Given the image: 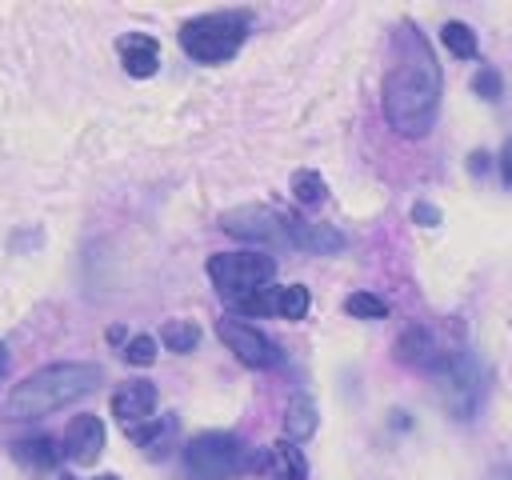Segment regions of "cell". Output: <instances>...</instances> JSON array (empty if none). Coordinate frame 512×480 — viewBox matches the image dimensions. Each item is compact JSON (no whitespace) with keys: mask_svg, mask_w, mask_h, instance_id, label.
<instances>
[{"mask_svg":"<svg viewBox=\"0 0 512 480\" xmlns=\"http://www.w3.org/2000/svg\"><path fill=\"white\" fill-rule=\"evenodd\" d=\"M4 372H8V348L0 344V380H4Z\"/></svg>","mask_w":512,"mask_h":480,"instance_id":"f546056e","label":"cell"},{"mask_svg":"<svg viewBox=\"0 0 512 480\" xmlns=\"http://www.w3.org/2000/svg\"><path fill=\"white\" fill-rule=\"evenodd\" d=\"M216 336H220V340L236 352V360L248 364V368H276V364H280V348H276V340L264 336L260 328L244 324V320L224 316V320L216 324Z\"/></svg>","mask_w":512,"mask_h":480,"instance_id":"ba28073f","label":"cell"},{"mask_svg":"<svg viewBox=\"0 0 512 480\" xmlns=\"http://www.w3.org/2000/svg\"><path fill=\"white\" fill-rule=\"evenodd\" d=\"M160 340L168 344V352H192L196 344H200V328L192 324V320H168L164 328H160Z\"/></svg>","mask_w":512,"mask_h":480,"instance_id":"d6986e66","label":"cell"},{"mask_svg":"<svg viewBox=\"0 0 512 480\" xmlns=\"http://www.w3.org/2000/svg\"><path fill=\"white\" fill-rule=\"evenodd\" d=\"M116 52H120L124 72L136 76V80H148V76L160 68V44H156L152 36H144V32H128V36H120Z\"/></svg>","mask_w":512,"mask_h":480,"instance_id":"4fadbf2b","label":"cell"},{"mask_svg":"<svg viewBox=\"0 0 512 480\" xmlns=\"http://www.w3.org/2000/svg\"><path fill=\"white\" fill-rule=\"evenodd\" d=\"M124 360L148 368V364L156 360V340H152V336H132V340L124 344Z\"/></svg>","mask_w":512,"mask_h":480,"instance_id":"d4e9b609","label":"cell"},{"mask_svg":"<svg viewBox=\"0 0 512 480\" xmlns=\"http://www.w3.org/2000/svg\"><path fill=\"white\" fill-rule=\"evenodd\" d=\"M308 288L304 284H288V288H280L276 292V316H284V320H304L308 316Z\"/></svg>","mask_w":512,"mask_h":480,"instance_id":"ffe728a7","label":"cell"},{"mask_svg":"<svg viewBox=\"0 0 512 480\" xmlns=\"http://www.w3.org/2000/svg\"><path fill=\"white\" fill-rule=\"evenodd\" d=\"M468 172H472V176H484V172H488V152H472V156H468Z\"/></svg>","mask_w":512,"mask_h":480,"instance_id":"83f0119b","label":"cell"},{"mask_svg":"<svg viewBox=\"0 0 512 480\" xmlns=\"http://www.w3.org/2000/svg\"><path fill=\"white\" fill-rule=\"evenodd\" d=\"M248 472H264L268 480H308V460L300 456L296 444L280 440L264 452H252V468Z\"/></svg>","mask_w":512,"mask_h":480,"instance_id":"30bf717a","label":"cell"},{"mask_svg":"<svg viewBox=\"0 0 512 480\" xmlns=\"http://www.w3.org/2000/svg\"><path fill=\"white\" fill-rule=\"evenodd\" d=\"M500 180H504V188H512V140L500 148Z\"/></svg>","mask_w":512,"mask_h":480,"instance_id":"4316f807","label":"cell"},{"mask_svg":"<svg viewBox=\"0 0 512 480\" xmlns=\"http://www.w3.org/2000/svg\"><path fill=\"white\" fill-rule=\"evenodd\" d=\"M12 456H16L20 464H28V468H56L60 456H64V448H56L52 436H32V440L12 444Z\"/></svg>","mask_w":512,"mask_h":480,"instance_id":"2e32d148","label":"cell"},{"mask_svg":"<svg viewBox=\"0 0 512 480\" xmlns=\"http://www.w3.org/2000/svg\"><path fill=\"white\" fill-rule=\"evenodd\" d=\"M276 276V260L264 252H216L208 260V280L220 288V296L236 300L256 288H264Z\"/></svg>","mask_w":512,"mask_h":480,"instance_id":"8992f818","label":"cell"},{"mask_svg":"<svg viewBox=\"0 0 512 480\" xmlns=\"http://www.w3.org/2000/svg\"><path fill=\"white\" fill-rule=\"evenodd\" d=\"M248 24H252L248 12H204L180 28V48L196 64H224L240 52Z\"/></svg>","mask_w":512,"mask_h":480,"instance_id":"3957f363","label":"cell"},{"mask_svg":"<svg viewBox=\"0 0 512 480\" xmlns=\"http://www.w3.org/2000/svg\"><path fill=\"white\" fill-rule=\"evenodd\" d=\"M472 92H476L480 100H500V96H504V80H500V72H496L492 64H480V72L472 76Z\"/></svg>","mask_w":512,"mask_h":480,"instance_id":"cb8c5ba5","label":"cell"},{"mask_svg":"<svg viewBox=\"0 0 512 480\" xmlns=\"http://www.w3.org/2000/svg\"><path fill=\"white\" fill-rule=\"evenodd\" d=\"M276 292H280V288L264 284V288H256V292H248V296H236L232 308L244 312V316H268V312H276Z\"/></svg>","mask_w":512,"mask_h":480,"instance_id":"44dd1931","label":"cell"},{"mask_svg":"<svg viewBox=\"0 0 512 480\" xmlns=\"http://www.w3.org/2000/svg\"><path fill=\"white\" fill-rule=\"evenodd\" d=\"M220 228L236 240H252V244H272V248H288V232H284V212L268 208V204H244L220 216Z\"/></svg>","mask_w":512,"mask_h":480,"instance_id":"52a82bcc","label":"cell"},{"mask_svg":"<svg viewBox=\"0 0 512 480\" xmlns=\"http://www.w3.org/2000/svg\"><path fill=\"white\" fill-rule=\"evenodd\" d=\"M104 452V420L100 416H72L64 428V456L72 464H92Z\"/></svg>","mask_w":512,"mask_h":480,"instance_id":"8fae6325","label":"cell"},{"mask_svg":"<svg viewBox=\"0 0 512 480\" xmlns=\"http://www.w3.org/2000/svg\"><path fill=\"white\" fill-rule=\"evenodd\" d=\"M60 480H72V476H60Z\"/></svg>","mask_w":512,"mask_h":480,"instance_id":"1f68e13d","label":"cell"},{"mask_svg":"<svg viewBox=\"0 0 512 480\" xmlns=\"http://www.w3.org/2000/svg\"><path fill=\"white\" fill-rule=\"evenodd\" d=\"M96 480H116V476H96Z\"/></svg>","mask_w":512,"mask_h":480,"instance_id":"4dcf8cb0","label":"cell"},{"mask_svg":"<svg viewBox=\"0 0 512 480\" xmlns=\"http://www.w3.org/2000/svg\"><path fill=\"white\" fill-rule=\"evenodd\" d=\"M324 192H328V188H324L320 172H312V168H300V172L292 176V196H296L300 204H308V208H312V204H320V200H324Z\"/></svg>","mask_w":512,"mask_h":480,"instance_id":"7402d4cb","label":"cell"},{"mask_svg":"<svg viewBox=\"0 0 512 480\" xmlns=\"http://www.w3.org/2000/svg\"><path fill=\"white\" fill-rule=\"evenodd\" d=\"M344 312L356 316V320H384L388 316V304L380 296H372V292H352L344 300Z\"/></svg>","mask_w":512,"mask_h":480,"instance_id":"603a6c76","label":"cell"},{"mask_svg":"<svg viewBox=\"0 0 512 480\" xmlns=\"http://www.w3.org/2000/svg\"><path fill=\"white\" fill-rule=\"evenodd\" d=\"M172 432H176V420H172V416H152V420H144V424L128 428V436H132L140 448H148V452H156Z\"/></svg>","mask_w":512,"mask_h":480,"instance_id":"e0dca14e","label":"cell"},{"mask_svg":"<svg viewBox=\"0 0 512 480\" xmlns=\"http://www.w3.org/2000/svg\"><path fill=\"white\" fill-rule=\"evenodd\" d=\"M412 220L424 224V228H436V224H440V208H432V204L420 200V204H412Z\"/></svg>","mask_w":512,"mask_h":480,"instance_id":"484cf974","label":"cell"},{"mask_svg":"<svg viewBox=\"0 0 512 480\" xmlns=\"http://www.w3.org/2000/svg\"><path fill=\"white\" fill-rule=\"evenodd\" d=\"M440 376V404L452 420H472L484 404V368L472 352H456L444 356V364L436 368Z\"/></svg>","mask_w":512,"mask_h":480,"instance_id":"5b68a950","label":"cell"},{"mask_svg":"<svg viewBox=\"0 0 512 480\" xmlns=\"http://www.w3.org/2000/svg\"><path fill=\"white\" fill-rule=\"evenodd\" d=\"M284 232H288V248H300V252H312V256H332L348 244L344 232H336L332 224H316V220L288 216V212H284Z\"/></svg>","mask_w":512,"mask_h":480,"instance_id":"9c48e42d","label":"cell"},{"mask_svg":"<svg viewBox=\"0 0 512 480\" xmlns=\"http://www.w3.org/2000/svg\"><path fill=\"white\" fill-rule=\"evenodd\" d=\"M488 480H512V464H492Z\"/></svg>","mask_w":512,"mask_h":480,"instance_id":"f1b7e54d","label":"cell"},{"mask_svg":"<svg viewBox=\"0 0 512 480\" xmlns=\"http://www.w3.org/2000/svg\"><path fill=\"white\" fill-rule=\"evenodd\" d=\"M252 468V448L236 432H200L184 444L188 480H236Z\"/></svg>","mask_w":512,"mask_h":480,"instance_id":"277c9868","label":"cell"},{"mask_svg":"<svg viewBox=\"0 0 512 480\" xmlns=\"http://www.w3.org/2000/svg\"><path fill=\"white\" fill-rule=\"evenodd\" d=\"M104 380L100 364H84V360H64V364H44L36 372H28L4 400V416L8 420H40L88 392H96V384Z\"/></svg>","mask_w":512,"mask_h":480,"instance_id":"7a4b0ae2","label":"cell"},{"mask_svg":"<svg viewBox=\"0 0 512 480\" xmlns=\"http://www.w3.org/2000/svg\"><path fill=\"white\" fill-rule=\"evenodd\" d=\"M396 356H400L404 364H420V368H440L448 352H440V348H436V340H432V332L416 324V328H408V332L400 336V344H396Z\"/></svg>","mask_w":512,"mask_h":480,"instance_id":"5bb4252c","label":"cell"},{"mask_svg":"<svg viewBox=\"0 0 512 480\" xmlns=\"http://www.w3.org/2000/svg\"><path fill=\"white\" fill-rule=\"evenodd\" d=\"M112 416L124 424V428H136L144 420L156 416V388L148 380H136V384H124L116 396H112Z\"/></svg>","mask_w":512,"mask_h":480,"instance_id":"7c38bea8","label":"cell"},{"mask_svg":"<svg viewBox=\"0 0 512 480\" xmlns=\"http://www.w3.org/2000/svg\"><path fill=\"white\" fill-rule=\"evenodd\" d=\"M316 424H320V416H316L312 396H292L288 408H284V436H288V444L308 440L316 432Z\"/></svg>","mask_w":512,"mask_h":480,"instance_id":"9a60e30c","label":"cell"},{"mask_svg":"<svg viewBox=\"0 0 512 480\" xmlns=\"http://www.w3.org/2000/svg\"><path fill=\"white\" fill-rule=\"evenodd\" d=\"M440 112V64L428 40L404 24L396 32V56L384 76V120L400 136H424Z\"/></svg>","mask_w":512,"mask_h":480,"instance_id":"6da1fadb","label":"cell"},{"mask_svg":"<svg viewBox=\"0 0 512 480\" xmlns=\"http://www.w3.org/2000/svg\"><path fill=\"white\" fill-rule=\"evenodd\" d=\"M440 40H444V48H448L452 56H460V60H472V56H476V32H472L464 20H448V24L440 28Z\"/></svg>","mask_w":512,"mask_h":480,"instance_id":"ac0fdd59","label":"cell"}]
</instances>
